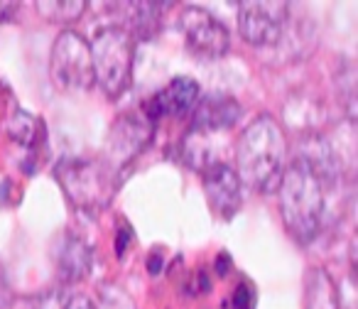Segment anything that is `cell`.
I'll return each instance as SVG.
<instances>
[{
  "instance_id": "6da1fadb",
  "label": "cell",
  "mask_w": 358,
  "mask_h": 309,
  "mask_svg": "<svg viewBox=\"0 0 358 309\" xmlns=\"http://www.w3.org/2000/svg\"><path fill=\"white\" fill-rule=\"evenodd\" d=\"M287 167V140L273 115L263 113L245 125L236 143V175L248 189L275 192Z\"/></svg>"
},
{
  "instance_id": "7a4b0ae2",
  "label": "cell",
  "mask_w": 358,
  "mask_h": 309,
  "mask_svg": "<svg viewBox=\"0 0 358 309\" xmlns=\"http://www.w3.org/2000/svg\"><path fill=\"white\" fill-rule=\"evenodd\" d=\"M280 192V216L287 229V233L299 245L312 243L319 236L324 219V199H327V187L319 180V175L299 160L287 162L285 175L278 185Z\"/></svg>"
},
{
  "instance_id": "3957f363",
  "label": "cell",
  "mask_w": 358,
  "mask_h": 309,
  "mask_svg": "<svg viewBox=\"0 0 358 309\" xmlns=\"http://www.w3.org/2000/svg\"><path fill=\"white\" fill-rule=\"evenodd\" d=\"M91 66H94V84L108 99H118L133 84L135 62V37L128 27L110 25L96 32L91 42Z\"/></svg>"
},
{
  "instance_id": "277c9868",
  "label": "cell",
  "mask_w": 358,
  "mask_h": 309,
  "mask_svg": "<svg viewBox=\"0 0 358 309\" xmlns=\"http://www.w3.org/2000/svg\"><path fill=\"white\" fill-rule=\"evenodd\" d=\"M55 177L66 199L86 214L106 209L113 199L120 180L118 172L110 170L106 162L81 160V157L62 160L55 170Z\"/></svg>"
},
{
  "instance_id": "5b68a950",
  "label": "cell",
  "mask_w": 358,
  "mask_h": 309,
  "mask_svg": "<svg viewBox=\"0 0 358 309\" xmlns=\"http://www.w3.org/2000/svg\"><path fill=\"white\" fill-rule=\"evenodd\" d=\"M50 74L52 81L64 91H86L94 86L91 47L79 32L64 30L57 35L52 47Z\"/></svg>"
},
{
  "instance_id": "8992f818",
  "label": "cell",
  "mask_w": 358,
  "mask_h": 309,
  "mask_svg": "<svg viewBox=\"0 0 358 309\" xmlns=\"http://www.w3.org/2000/svg\"><path fill=\"white\" fill-rule=\"evenodd\" d=\"M289 3L278 0H245L238 10V30L253 47H275L289 20Z\"/></svg>"
},
{
  "instance_id": "52a82bcc",
  "label": "cell",
  "mask_w": 358,
  "mask_h": 309,
  "mask_svg": "<svg viewBox=\"0 0 358 309\" xmlns=\"http://www.w3.org/2000/svg\"><path fill=\"white\" fill-rule=\"evenodd\" d=\"M179 27L185 32L187 47L194 55L206 57V59H216V57H224L229 52L231 45L229 30H226L224 22L216 20L204 8H196V6L185 8L182 17H179Z\"/></svg>"
},
{
  "instance_id": "ba28073f",
  "label": "cell",
  "mask_w": 358,
  "mask_h": 309,
  "mask_svg": "<svg viewBox=\"0 0 358 309\" xmlns=\"http://www.w3.org/2000/svg\"><path fill=\"white\" fill-rule=\"evenodd\" d=\"M152 133H155V123L145 118L143 110H138V113H125L123 118L115 120L113 128H110L108 162H106V165L120 175L123 165L135 160L145 150V145L152 140Z\"/></svg>"
},
{
  "instance_id": "9c48e42d",
  "label": "cell",
  "mask_w": 358,
  "mask_h": 309,
  "mask_svg": "<svg viewBox=\"0 0 358 309\" xmlns=\"http://www.w3.org/2000/svg\"><path fill=\"white\" fill-rule=\"evenodd\" d=\"M201 180H204L206 201L216 211V216L234 219L236 211L241 209V201H243V189H241V180L234 167L214 160L201 170Z\"/></svg>"
},
{
  "instance_id": "30bf717a",
  "label": "cell",
  "mask_w": 358,
  "mask_h": 309,
  "mask_svg": "<svg viewBox=\"0 0 358 309\" xmlns=\"http://www.w3.org/2000/svg\"><path fill=\"white\" fill-rule=\"evenodd\" d=\"M199 94V84L192 76H177L162 91L150 96L140 110L152 123H157L159 118H167V115H185L192 108H196Z\"/></svg>"
},
{
  "instance_id": "8fae6325",
  "label": "cell",
  "mask_w": 358,
  "mask_h": 309,
  "mask_svg": "<svg viewBox=\"0 0 358 309\" xmlns=\"http://www.w3.org/2000/svg\"><path fill=\"white\" fill-rule=\"evenodd\" d=\"M243 115L241 103L229 94H211L206 96L201 103H196V113L192 120V130L206 135L221 133V130H229L238 123V118Z\"/></svg>"
},
{
  "instance_id": "7c38bea8",
  "label": "cell",
  "mask_w": 358,
  "mask_h": 309,
  "mask_svg": "<svg viewBox=\"0 0 358 309\" xmlns=\"http://www.w3.org/2000/svg\"><path fill=\"white\" fill-rule=\"evenodd\" d=\"M55 263L57 270H59V278L66 285H74L89 278L91 265H94V253H91V245L81 236L64 233V238L55 248Z\"/></svg>"
},
{
  "instance_id": "4fadbf2b",
  "label": "cell",
  "mask_w": 358,
  "mask_h": 309,
  "mask_svg": "<svg viewBox=\"0 0 358 309\" xmlns=\"http://www.w3.org/2000/svg\"><path fill=\"white\" fill-rule=\"evenodd\" d=\"M304 309H341V292L324 268H309L304 275Z\"/></svg>"
},
{
  "instance_id": "5bb4252c",
  "label": "cell",
  "mask_w": 358,
  "mask_h": 309,
  "mask_svg": "<svg viewBox=\"0 0 358 309\" xmlns=\"http://www.w3.org/2000/svg\"><path fill=\"white\" fill-rule=\"evenodd\" d=\"M128 15H130V35H138L143 40L157 35L159 30V17H162L167 3H128Z\"/></svg>"
},
{
  "instance_id": "9a60e30c",
  "label": "cell",
  "mask_w": 358,
  "mask_h": 309,
  "mask_svg": "<svg viewBox=\"0 0 358 309\" xmlns=\"http://www.w3.org/2000/svg\"><path fill=\"white\" fill-rule=\"evenodd\" d=\"M8 135H10L15 143H20L22 148H37L45 138V128H42V120L35 115L25 113V110H15L10 120H8Z\"/></svg>"
},
{
  "instance_id": "2e32d148",
  "label": "cell",
  "mask_w": 358,
  "mask_h": 309,
  "mask_svg": "<svg viewBox=\"0 0 358 309\" xmlns=\"http://www.w3.org/2000/svg\"><path fill=\"white\" fill-rule=\"evenodd\" d=\"M37 10L45 20L55 25H71L76 22L86 10L84 0H57V3H37Z\"/></svg>"
},
{
  "instance_id": "e0dca14e",
  "label": "cell",
  "mask_w": 358,
  "mask_h": 309,
  "mask_svg": "<svg viewBox=\"0 0 358 309\" xmlns=\"http://www.w3.org/2000/svg\"><path fill=\"white\" fill-rule=\"evenodd\" d=\"M99 294H101V309H135L133 299L123 289L113 287V285H103L99 289Z\"/></svg>"
},
{
  "instance_id": "ac0fdd59",
  "label": "cell",
  "mask_w": 358,
  "mask_h": 309,
  "mask_svg": "<svg viewBox=\"0 0 358 309\" xmlns=\"http://www.w3.org/2000/svg\"><path fill=\"white\" fill-rule=\"evenodd\" d=\"M255 287L250 285V280H241L238 287L234 292V309H255Z\"/></svg>"
},
{
  "instance_id": "d6986e66",
  "label": "cell",
  "mask_w": 358,
  "mask_h": 309,
  "mask_svg": "<svg viewBox=\"0 0 358 309\" xmlns=\"http://www.w3.org/2000/svg\"><path fill=\"white\" fill-rule=\"evenodd\" d=\"M130 238H133V231H130V226H125V221H123V231H118V236H115V253H118V258L128 250Z\"/></svg>"
},
{
  "instance_id": "ffe728a7",
  "label": "cell",
  "mask_w": 358,
  "mask_h": 309,
  "mask_svg": "<svg viewBox=\"0 0 358 309\" xmlns=\"http://www.w3.org/2000/svg\"><path fill=\"white\" fill-rule=\"evenodd\" d=\"M64 309H99V307L89 297H84V294H74V297H69Z\"/></svg>"
},
{
  "instance_id": "44dd1931",
  "label": "cell",
  "mask_w": 358,
  "mask_h": 309,
  "mask_svg": "<svg viewBox=\"0 0 358 309\" xmlns=\"http://www.w3.org/2000/svg\"><path fill=\"white\" fill-rule=\"evenodd\" d=\"M8 302H10V285H8V278L0 270V309L8 307Z\"/></svg>"
},
{
  "instance_id": "7402d4cb",
  "label": "cell",
  "mask_w": 358,
  "mask_h": 309,
  "mask_svg": "<svg viewBox=\"0 0 358 309\" xmlns=\"http://www.w3.org/2000/svg\"><path fill=\"white\" fill-rule=\"evenodd\" d=\"M20 3H0V22H8L13 20V15L17 13Z\"/></svg>"
},
{
  "instance_id": "603a6c76",
  "label": "cell",
  "mask_w": 358,
  "mask_h": 309,
  "mask_svg": "<svg viewBox=\"0 0 358 309\" xmlns=\"http://www.w3.org/2000/svg\"><path fill=\"white\" fill-rule=\"evenodd\" d=\"M159 255H162V250L155 248L152 253H150V258H148V270H150L152 275H157L159 270H162V265H159V263H162V258H159Z\"/></svg>"
},
{
  "instance_id": "cb8c5ba5",
  "label": "cell",
  "mask_w": 358,
  "mask_h": 309,
  "mask_svg": "<svg viewBox=\"0 0 358 309\" xmlns=\"http://www.w3.org/2000/svg\"><path fill=\"white\" fill-rule=\"evenodd\" d=\"M229 268H231V260H229V255H226V253H221L219 258H216V273H219V275H226V273H229Z\"/></svg>"
}]
</instances>
